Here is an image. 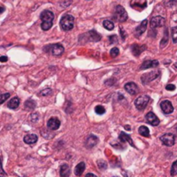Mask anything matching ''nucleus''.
<instances>
[{
	"instance_id": "1",
	"label": "nucleus",
	"mask_w": 177,
	"mask_h": 177,
	"mask_svg": "<svg viewBox=\"0 0 177 177\" xmlns=\"http://www.w3.org/2000/svg\"><path fill=\"white\" fill-rule=\"evenodd\" d=\"M40 18L42 20L41 28L44 31H49L53 25V21L55 18L54 13L50 11H43L40 15Z\"/></svg>"
},
{
	"instance_id": "2",
	"label": "nucleus",
	"mask_w": 177,
	"mask_h": 177,
	"mask_svg": "<svg viewBox=\"0 0 177 177\" xmlns=\"http://www.w3.org/2000/svg\"><path fill=\"white\" fill-rule=\"evenodd\" d=\"M60 25L63 31H69L73 30L74 26V18L72 15H68V14L63 16L61 19Z\"/></svg>"
},
{
	"instance_id": "3",
	"label": "nucleus",
	"mask_w": 177,
	"mask_h": 177,
	"mask_svg": "<svg viewBox=\"0 0 177 177\" xmlns=\"http://www.w3.org/2000/svg\"><path fill=\"white\" fill-rule=\"evenodd\" d=\"M43 50L46 53H50L51 55H55V56H59L62 55L64 53V48L63 46L59 44V43H55V44H50L47 45L43 48Z\"/></svg>"
},
{
	"instance_id": "4",
	"label": "nucleus",
	"mask_w": 177,
	"mask_h": 177,
	"mask_svg": "<svg viewBox=\"0 0 177 177\" xmlns=\"http://www.w3.org/2000/svg\"><path fill=\"white\" fill-rule=\"evenodd\" d=\"M113 19L118 23H124L128 19V14L125 9L121 5H117L115 8V11L113 14Z\"/></svg>"
},
{
	"instance_id": "5",
	"label": "nucleus",
	"mask_w": 177,
	"mask_h": 177,
	"mask_svg": "<svg viewBox=\"0 0 177 177\" xmlns=\"http://www.w3.org/2000/svg\"><path fill=\"white\" fill-rule=\"evenodd\" d=\"M150 100V96H148V95H142V96H139L138 98L135 100V105H136L137 110H144L145 107L147 106V105L149 104Z\"/></svg>"
},
{
	"instance_id": "6",
	"label": "nucleus",
	"mask_w": 177,
	"mask_h": 177,
	"mask_svg": "<svg viewBox=\"0 0 177 177\" xmlns=\"http://www.w3.org/2000/svg\"><path fill=\"white\" fill-rule=\"evenodd\" d=\"M161 141L163 142V143L164 144L165 146L171 147L175 144V136L172 133H166V134L163 135L161 137H160Z\"/></svg>"
},
{
	"instance_id": "7",
	"label": "nucleus",
	"mask_w": 177,
	"mask_h": 177,
	"mask_svg": "<svg viewBox=\"0 0 177 177\" xmlns=\"http://www.w3.org/2000/svg\"><path fill=\"white\" fill-rule=\"evenodd\" d=\"M160 74V72L159 71H153V72H150V73H144L142 77H141V79H142V82L143 84H147L150 81H152L155 79H156Z\"/></svg>"
},
{
	"instance_id": "8",
	"label": "nucleus",
	"mask_w": 177,
	"mask_h": 177,
	"mask_svg": "<svg viewBox=\"0 0 177 177\" xmlns=\"http://www.w3.org/2000/svg\"><path fill=\"white\" fill-rule=\"evenodd\" d=\"M161 109L163 111L164 114H170L174 111V107L169 100H163L160 104Z\"/></svg>"
},
{
	"instance_id": "9",
	"label": "nucleus",
	"mask_w": 177,
	"mask_h": 177,
	"mask_svg": "<svg viewBox=\"0 0 177 177\" xmlns=\"http://www.w3.org/2000/svg\"><path fill=\"white\" fill-rule=\"evenodd\" d=\"M165 20L163 17H160V16H157V17H154L150 20V26L152 29H156V28H159V27H162L164 25Z\"/></svg>"
},
{
	"instance_id": "10",
	"label": "nucleus",
	"mask_w": 177,
	"mask_h": 177,
	"mask_svg": "<svg viewBox=\"0 0 177 177\" xmlns=\"http://www.w3.org/2000/svg\"><path fill=\"white\" fill-rule=\"evenodd\" d=\"M146 120L147 122L149 123L150 125H152V126H157L160 124L159 118L156 116V114L154 112H152V111H150V112L147 113Z\"/></svg>"
},
{
	"instance_id": "11",
	"label": "nucleus",
	"mask_w": 177,
	"mask_h": 177,
	"mask_svg": "<svg viewBox=\"0 0 177 177\" xmlns=\"http://www.w3.org/2000/svg\"><path fill=\"white\" fill-rule=\"evenodd\" d=\"M124 90L130 94L135 95L138 92V86L134 82H128L124 85Z\"/></svg>"
},
{
	"instance_id": "12",
	"label": "nucleus",
	"mask_w": 177,
	"mask_h": 177,
	"mask_svg": "<svg viewBox=\"0 0 177 177\" xmlns=\"http://www.w3.org/2000/svg\"><path fill=\"white\" fill-rule=\"evenodd\" d=\"M147 24H148V21L145 19V20H143V21L141 23L140 25H138V26L136 28V30H135V37H141V36L143 34V32H145V31H146Z\"/></svg>"
},
{
	"instance_id": "13",
	"label": "nucleus",
	"mask_w": 177,
	"mask_h": 177,
	"mask_svg": "<svg viewBox=\"0 0 177 177\" xmlns=\"http://www.w3.org/2000/svg\"><path fill=\"white\" fill-rule=\"evenodd\" d=\"M48 128L51 130H58L60 125H61V121L57 118V117H51L48 121Z\"/></svg>"
},
{
	"instance_id": "14",
	"label": "nucleus",
	"mask_w": 177,
	"mask_h": 177,
	"mask_svg": "<svg viewBox=\"0 0 177 177\" xmlns=\"http://www.w3.org/2000/svg\"><path fill=\"white\" fill-rule=\"evenodd\" d=\"M98 138L96 136H94V135H90V136L86 138V140H85V145L87 149H92V148H93V147L98 143Z\"/></svg>"
},
{
	"instance_id": "15",
	"label": "nucleus",
	"mask_w": 177,
	"mask_h": 177,
	"mask_svg": "<svg viewBox=\"0 0 177 177\" xmlns=\"http://www.w3.org/2000/svg\"><path fill=\"white\" fill-rule=\"evenodd\" d=\"M159 65V62L157 60H147V61H143V64L141 65L140 69L141 70H144V69H148L150 67H156Z\"/></svg>"
},
{
	"instance_id": "16",
	"label": "nucleus",
	"mask_w": 177,
	"mask_h": 177,
	"mask_svg": "<svg viewBox=\"0 0 177 177\" xmlns=\"http://www.w3.org/2000/svg\"><path fill=\"white\" fill-rule=\"evenodd\" d=\"M146 49L145 45H138V44H133L131 46V51L135 56H138L141 55V53Z\"/></svg>"
},
{
	"instance_id": "17",
	"label": "nucleus",
	"mask_w": 177,
	"mask_h": 177,
	"mask_svg": "<svg viewBox=\"0 0 177 177\" xmlns=\"http://www.w3.org/2000/svg\"><path fill=\"white\" fill-rule=\"evenodd\" d=\"M38 140V137L36 134H28L24 137V141L27 144H34Z\"/></svg>"
},
{
	"instance_id": "18",
	"label": "nucleus",
	"mask_w": 177,
	"mask_h": 177,
	"mask_svg": "<svg viewBox=\"0 0 177 177\" xmlns=\"http://www.w3.org/2000/svg\"><path fill=\"white\" fill-rule=\"evenodd\" d=\"M118 138H119V140L121 141L122 143L127 142V143H129L132 147H136L134 143H133L132 139L130 138V137L129 135L126 134V133H124V132H121V133L119 134V137H118Z\"/></svg>"
},
{
	"instance_id": "19",
	"label": "nucleus",
	"mask_w": 177,
	"mask_h": 177,
	"mask_svg": "<svg viewBox=\"0 0 177 177\" xmlns=\"http://www.w3.org/2000/svg\"><path fill=\"white\" fill-rule=\"evenodd\" d=\"M19 105H20V99L18 97H14V98H12L9 101V103H8L7 105H8V107L10 109L15 110V109H17Z\"/></svg>"
},
{
	"instance_id": "20",
	"label": "nucleus",
	"mask_w": 177,
	"mask_h": 177,
	"mask_svg": "<svg viewBox=\"0 0 177 177\" xmlns=\"http://www.w3.org/2000/svg\"><path fill=\"white\" fill-rule=\"evenodd\" d=\"M85 163H83V162H81V163H78V165L75 167V169H74V174H75V175H77V176H80L82 174H83V172L85 170Z\"/></svg>"
},
{
	"instance_id": "21",
	"label": "nucleus",
	"mask_w": 177,
	"mask_h": 177,
	"mask_svg": "<svg viewBox=\"0 0 177 177\" xmlns=\"http://www.w3.org/2000/svg\"><path fill=\"white\" fill-rule=\"evenodd\" d=\"M87 35L89 36L90 41H92V42H98V41H100V39H101V36L94 31H89V32L87 33Z\"/></svg>"
},
{
	"instance_id": "22",
	"label": "nucleus",
	"mask_w": 177,
	"mask_h": 177,
	"mask_svg": "<svg viewBox=\"0 0 177 177\" xmlns=\"http://www.w3.org/2000/svg\"><path fill=\"white\" fill-rule=\"evenodd\" d=\"M60 175L61 176L67 177L70 175V168L67 164H62L60 169Z\"/></svg>"
},
{
	"instance_id": "23",
	"label": "nucleus",
	"mask_w": 177,
	"mask_h": 177,
	"mask_svg": "<svg viewBox=\"0 0 177 177\" xmlns=\"http://www.w3.org/2000/svg\"><path fill=\"white\" fill-rule=\"evenodd\" d=\"M138 132L143 137H150V130L146 126H140L139 129H138Z\"/></svg>"
},
{
	"instance_id": "24",
	"label": "nucleus",
	"mask_w": 177,
	"mask_h": 177,
	"mask_svg": "<svg viewBox=\"0 0 177 177\" xmlns=\"http://www.w3.org/2000/svg\"><path fill=\"white\" fill-rule=\"evenodd\" d=\"M103 27L107 31H112L114 29V24L110 20H105L103 22Z\"/></svg>"
},
{
	"instance_id": "25",
	"label": "nucleus",
	"mask_w": 177,
	"mask_h": 177,
	"mask_svg": "<svg viewBox=\"0 0 177 177\" xmlns=\"http://www.w3.org/2000/svg\"><path fill=\"white\" fill-rule=\"evenodd\" d=\"M36 105H37L36 102L34 100H32V99L27 100L24 104L25 108H27L28 110H33V109H35L36 108Z\"/></svg>"
},
{
	"instance_id": "26",
	"label": "nucleus",
	"mask_w": 177,
	"mask_h": 177,
	"mask_svg": "<svg viewBox=\"0 0 177 177\" xmlns=\"http://www.w3.org/2000/svg\"><path fill=\"white\" fill-rule=\"evenodd\" d=\"M171 34H172V40L173 43H177V26L172 28L171 30Z\"/></svg>"
},
{
	"instance_id": "27",
	"label": "nucleus",
	"mask_w": 177,
	"mask_h": 177,
	"mask_svg": "<svg viewBox=\"0 0 177 177\" xmlns=\"http://www.w3.org/2000/svg\"><path fill=\"white\" fill-rule=\"evenodd\" d=\"M94 110H95V112L98 115H102V114H104L105 112V109L104 108V106H102V105H97Z\"/></svg>"
},
{
	"instance_id": "28",
	"label": "nucleus",
	"mask_w": 177,
	"mask_h": 177,
	"mask_svg": "<svg viewBox=\"0 0 177 177\" xmlns=\"http://www.w3.org/2000/svg\"><path fill=\"white\" fill-rule=\"evenodd\" d=\"M98 167L99 169L104 170V169H106V168H107V163H106V162H105L104 160H98Z\"/></svg>"
},
{
	"instance_id": "29",
	"label": "nucleus",
	"mask_w": 177,
	"mask_h": 177,
	"mask_svg": "<svg viewBox=\"0 0 177 177\" xmlns=\"http://www.w3.org/2000/svg\"><path fill=\"white\" fill-rule=\"evenodd\" d=\"M170 174L172 176H175L177 175V160L172 164V167H171V170Z\"/></svg>"
},
{
	"instance_id": "30",
	"label": "nucleus",
	"mask_w": 177,
	"mask_h": 177,
	"mask_svg": "<svg viewBox=\"0 0 177 177\" xmlns=\"http://www.w3.org/2000/svg\"><path fill=\"white\" fill-rule=\"evenodd\" d=\"M11 94L9 92H6V93H3V94H0V105L3 104L5 101H6L8 98H10Z\"/></svg>"
},
{
	"instance_id": "31",
	"label": "nucleus",
	"mask_w": 177,
	"mask_h": 177,
	"mask_svg": "<svg viewBox=\"0 0 177 177\" xmlns=\"http://www.w3.org/2000/svg\"><path fill=\"white\" fill-rule=\"evenodd\" d=\"M118 55H119V49H117V48L115 47V48H112V49H111L110 55L112 58H115V57H117Z\"/></svg>"
},
{
	"instance_id": "32",
	"label": "nucleus",
	"mask_w": 177,
	"mask_h": 177,
	"mask_svg": "<svg viewBox=\"0 0 177 177\" xmlns=\"http://www.w3.org/2000/svg\"><path fill=\"white\" fill-rule=\"evenodd\" d=\"M168 41H169V33H168V30L166 29V31H165V37H163V41L161 42L162 47H163V45H166L167 43H168Z\"/></svg>"
},
{
	"instance_id": "33",
	"label": "nucleus",
	"mask_w": 177,
	"mask_h": 177,
	"mask_svg": "<svg viewBox=\"0 0 177 177\" xmlns=\"http://www.w3.org/2000/svg\"><path fill=\"white\" fill-rule=\"evenodd\" d=\"M51 93H52V90H51L50 88H47V89L43 90L39 94L42 95V96H48V95H50Z\"/></svg>"
},
{
	"instance_id": "34",
	"label": "nucleus",
	"mask_w": 177,
	"mask_h": 177,
	"mask_svg": "<svg viewBox=\"0 0 177 177\" xmlns=\"http://www.w3.org/2000/svg\"><path fill=\"white\" fill-rule=\"evenodd\" d=\"M109 42H110L111 44H115V43H117V37L115 36V35L109 37Z\"/></svg>"
},
{
	"instance_id": "35",
	"label": "nucleus",
	"mask_w": 177,
	"mask_h": 177,
	"mask_svg": "<svg viewBox=\"0 0 177 177\" xmlns=\"http://www.w3.org/2000/svg\"><path fill=\"white\" fill-rule=\"evenodd\" d=\"M38 118H39L38 113H33L31 117V119L32 122H37V120H38Z\"/></svg>"
},
{
	"instance_id": "36",
	"label": "nucleus",
	"mask_w": 177,
	"mask_h": 177,
	"mask_svg": "<svg viewBox=\"0 0 177 177\" xmlns=\"http://www.w3.org/2000/svg\"><path fill=\"white\" fill-rule=\"evenodd\" d=\"M166 89H167L168 91H174V90L175 89V85L169 84V85H168L166 86Z\"/></svg>"
},
{
	"instance_id": "37",
	"label": "nucleus",
	"mask_w": 177,
	"mask_h": 177,
	"mask_svg": "<svg viewBox=\"0 0 177 177\" xmlns=\"http://www.w3.org/2000/svg\"><path fill=\"white\" fill-rule=\"evenodd\" d=\"M6 175L5 172L3 169V167H2V163H1V159H0V176H5Z\"/></svg>"
},
{
	"instance_id": "38",
	"label": "nucleus",
	"mask_w": 177,
	"mask_h": 177,
	"mask_svg": "<svg viewBox=\"0 0 177 177\" xmlns=\"http://www.w3.org/2000/svg\"><path fill=\"white\" fill-rule=\"evenodd\" d=\"M8 61V57L7 56H1L0 57V61L1 62H6Z\"/></svg>"
},
{
	"instance_id": "39",
	"label": "nucleus",
	"mask_w": 177,
	"mask_h": 177,
	"mask_svg": "<svg viewBox=\"0 0 177 177\" xmlns=\"http://www.w3.org/2000/svg\"><path fill=\"white\" fill-rule=\"evenodd\" d=\"M120 34H121V37L123 38V40L125 39V34H124V31H123L122 30H120Z\"/></svg>"
},
{
	"instance_id": "40",
	"label": "nucleus",
	"mask_w": 177,
	"mask_h": 177,
	"mask_svg": "<svg viewBox=\"0 0 177 177\" xmlns=\"http://www.w3.org/2000/svg\"><path fill=\"white\" fill-rule=\"evenodd\" d=\"M124 128H125L126 130H131V129H130V126H129V125H125Z\"/></svg>"
},
{
	"instance_id": "41",
	"label": "nucleus",
	"mask_w": 177,
	"mask_h": 177,
	"mask_svg": "<svg viewBox=\"0 0 177 177\" xmlns=\"http://www.w3.org/2000/svg\"><path fill=\"white\" fill-rule=\"evenodd\" d=\"M4 11H5V8L4 7H0V14L3 13Z\"/></svg>"
},
{
	"instance_id": "42",
	"label": "nucleus",
	"mask_w": 177,
	"mask_h": 177,
	"mask_svg": "<svg viewBox=\"0 0 177 177\" xmlns=\"http://www.w3.org/2000/svg\"><path fill=\"white\" fill-rule=\"evenodd\" d=\"M89 175H92V176H96V175H95L94 174H91V173H88V174H87V175H86L85 176H89Z\"/></svg>"
},
{
	"instance_id": "43",
	"label": "nucleus",
	"mask_w": 177,
	"mask_h": 177,
	"mask_svg": "<svg viewBox=\"0 0 177 177\" xmlns=\"http://www.w3.org/2000/svg\"><path fill=\"white\" fill-rule=\"evenodd\" d=\"M175 67L177 68V62H176V63H175Z\"/></svg>"
}]
</instances>
